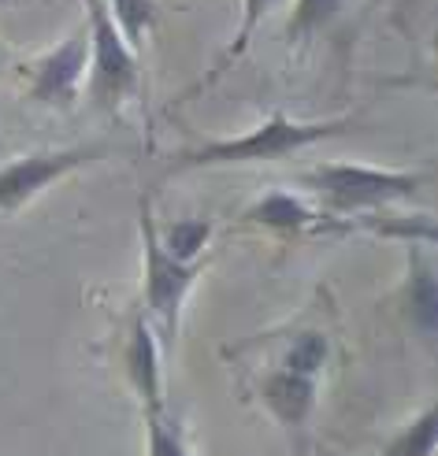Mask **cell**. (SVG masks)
I'll return each mask as SVG.
<instances>
[{
	"mask_svg": "<svg viewBox=\"0 0 438 456\" xmlns=\"http://www.w3.org/2000/svg\"><path fill=\"white\" fill-rule=\"evenodd\" d=\"M0 67H4V53H0Z\"/></svg>",
	"mask_w": 438,
	"mask_h": 456,
	"instance_id": "cell-18",
	"label": "cell"
},
{
	"mask_svg": "<svg viewBox=\"0 0 438 456\" xmlns=\"http://www.w3.org/2000/svg\"><path fill=\"white\" fill-rule=\"evenodd\" d=\"M142 419H145L149 456H190L186 438H182V423L171 412H156V416H142Z\"/></svg>",
	"mask_w": 438,
	"mask_h": 456,
	"instance_id": "cell-17",
	"label": "cell"
},
{
	"mask_svg": "<svg viewBox=\"0 0 438 456\" xmlns=\"http://www.w3.org/2000/svg\"><path fill=\"white\" fill-rule=\"evenodd\" d=\"M353 123L350 116H335V119H293L286 111H271V116L252 126L249 134L238 138H219V142H204L190 145L168 159V171H194V167H219V164H268V159H286L293 152H302L309 145H319L345 134Z\"/></svg>",
	"mask_w": 438,
	"mask_h": 456,
	"instance_id": "cell-1",
	"label": "cell"
},
{
	"mask_svg": "<svg viewBox=\"0 0 438 456\" xmlns=\"http://www.w3.org/2000/svg\"><path fill=\"white\" fill-rule=\"evenodd\" d=\"M108 156H112L108 145H67V149H41V152H27L12 159V164L0 167V216L22 212L37 193L56 186L60 178H67L79 167L101 164Z\"/></svg>",
	"mask_w": 438,
	"mask_h": 456,
	"instance_id": "cell-5",
	"label": "cell"
},
{
	"mask_svg": "<svg viewBox=\"0 0 438 456\" xmlns=\"http://www.w3.org/2000/svg\"><path fill=\"white\" fill-rule=\"evenodd\" d=\"M160 338L153 330V323L145 315L130 319V330L123 341V368H127V382L142 404V416H156L168 412L164 401V363H160Z\"/></svg>",
	"mask_w": 438,
	"mask_h": 456,
	"instance_id": "cell-8",
	"label": "cell"
},
{
	"mask_svg": "<svg viewBox=\"0 0 438 456\" xmlns=\"http://www.w3.org/2000/svg\"><path fill=\"white\" fill-rule=\"evenodd\" d=\"M434 445H438V404H427L424 412H417L386 438L379 456H434Z\"/></svg>",
	"mask_w": 438,
	"mask_h": 456,
	"instance_id": "cell-12",
	"label": "cell"
},
{
	"mask_svg": "<svg viewBox=\"0 0 438 456\" xmlns=\"http://www.w3.org/2000/svg\"><path fill=\"white\" fill-rule=\"evenodd\" d=\"M279 4V0H242V27H238V34L230 37V45L216 56V63L209 67V75H201L197 82H190L186 86V94H178L175 101H171V108H178V104H186V101H194V97H201L204 89H209L216 78H223L230 67H235L242 56H245V49L252 45V37H257V30H260V22L271 15V8Z\"/></svg>",
	"mask_w": 438,
	"mask_h": 456,
	"instance_id": "cell-10",
	"label": "cell"
},
{
	"mask_svg": "<svg viewBox=\"0 0 438 456\" xmlns=\"http://www.w3.org/2000/svg\"><path fill=\"white\" fill-rule=\"evenodd\" d=\"M89 67V30L79 27L67 34L53 53H45L34 67H27L30 101L45 108H71L79 101V86Z\"/></svg>",
	"mask_w": 438,
	"mask_h": 456,
	"instance_id": "cell-6",
	"label": "cell"
},
{
	"mask_svg": "<svg viewBox=\"0 0 438 456\" xmlns=\"http://www.w3.org/2000/svg\"><path fill=\"white\" fill-rule=\"evenodd\" d=\"M345 0H293V12L286 19V34L283 41L290 45V49H297V45H305L309 37H316L319 30H327L331 22L342 15Z\"/></svg>",
	"mask_w": 438,
	"mask_h": 456,
	"instance_id": "cell-13",
	"label": "cell"
},
{
	"mask_svg": "<svg viewBox=\"0 0 438 456\" xmlns=\"http://www.w3.org/2000/svg\"><path fill=\"white\" fill-rule=\"evenodd\" d=\"M257 397L268 408V416L293 438L297 456H305V430L312 423L316 401H319V379L297 375L290 368H271L257 382Z\"/></svg>",
	"mask_w": 438,
	"mask_h": 456,
	"instance_id": "cell-7",
	"label": "cell"
},
{
	"mask_svg": "<svg viewBox=\"0 0 438 456\" xmlns=\"http://www.w3.org/2000/svg\"><path fill=\"white\" fill-rule=\"evenodd\" d=\"M405 308L417 334L424 341L434 338L438 327V282L431 271V256L420 245H409V289H405Z\"/></svg>",
	"mask_w": 438,
	"mask_h": 456,
	"instance_id": "cell-11",
	"label": "cell"
},
{
	"mask_svg": "<svg viewBox=\"0 0 438 456\" xmlns=\"http://www.w3.org/2000/svg\"><path fill=\"white\" fill-rule=\"evenodd\" d=\"M327 353H331V346H327V338L319 334V330H297L290 338L283 360H279V368H290L297 375L319 379V371L327 368Z\"/></svg>",
	"mask_w": 438,
	"mask_h": 456,
	"instance_id": "cell-14",
	"label": "cell"
},
{
	"mask_svg": "<svg viewBox=\"0 0 438 456\" xmlns=\"http://www.w3.org/2000/svg\"><path fill=\"white\" fill-rule=\"evenodd\" d=\"M104 4L112 8L130 49L145 41V34L153 30V19H156V0H104Z\"/></svg>",
	"mask_w": 438,
	"mask_h": 456,
	"instance_id": "cell-16",
	"label": "cell"
},
{
	"mask_svg": "<svg viewBox=\"0 0 438 456\" xmlns=\"http://www.w3.org/2000/svg\"><path fill=\"white\" fill-rule=\"evenodd\" d=\"M89 30V104L115 116L142 86V67L104 0H82Z\"/></svg>",
	"mask_w": 438,
	"mask_h": 456,
	"instance_id": "cell-4",
	"label": "cell"
},
{
	"mask_svg": "<svg viewBox=\"0 0 438 456\" xmlns=\"http://www.w3.org/2000/svg\"><path fill=\"white\" fill-rule=\"evenodd\" d=\"M209 238H212V223L209 219H175V223H168L164 231H160L164 248L182 264H194L201 256V248L209 245Z\"/></svg>",
	"mask_w": 438,
	"mask_h": 456,
	"instance_id": "cell-15",
	"label": "cell"
},
{
	"mask_svg": "<svg viewBox=\"0 0 438 456\" xmlns=\"http://www.w3.org/2000/svg\"><path fill=\"white\" fill-rule=\"evenodd\" d=\"M137 231H142V267H145V319L153 323L160 349H175L178 323H182V305H186L190 286L201 279L204 264H182L175 260L164 241H160V226L153 216V197H137Z\"/></svg>",
	"mask_w": 438,
	"mask_h": 456,
	"instance_id": "cell-3",
	"label": "cell"
},
{
	"mask_svg": "<svg viewBox=\"0 0 438 456\" xmlns=\"http://www.w3.org/2000/svg\"><path fill=\"white\" fill-rule=\"evenodd\" d=\"M302 186L319 197V212L327 216H353V212H372L386 208L394 200L417 197L427 186V171H390L372 164H316L297 175Z\"/></svg>",
	"mask_w": 438,
	"mask_h": 456,
	"instance_id": "cell-2",
	"label": "cell"
},
{
	"mask_svg": "<svg viewBox=\"0 0 438 456\" xmlns=\"http://www.w3.org/2000/svg\"><path fill=\"white\" fill-rule=\"evenodd\" d=\"M242 223L264 226V231H275V234H290V238H302V234H312V231H345V226H350L338 216L319 212L309 200L293 197L286 190H271L260 200H252L245 208V216H242Z\"/></svg>",
	"mask_w": 438,
	"mask_h": 456,
	"instance_id": "cell-9",
	"label": "cell"
}]
</instances>
